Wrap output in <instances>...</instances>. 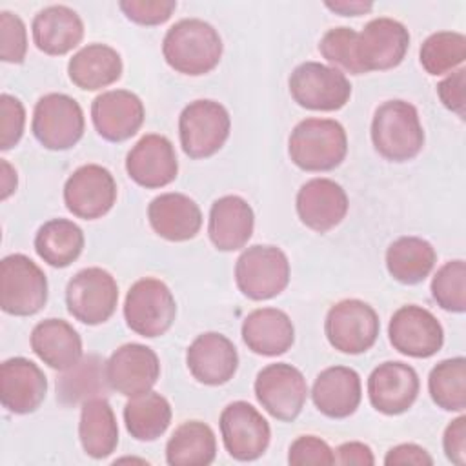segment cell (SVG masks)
I'll list each match as a JSON object with an SVG mask.
<instances>
[{
  "label": "cell",
  "instance_id": "7a4b0ae2",
  "mask_svg": "<svg viewBox=\"0 0 466 466\" xmlns=\"http://www.w3.org/2000/svg\"><path fill=\"white\" fill-rule=\"evenodd\" d=\"M288 151L291 162L304 171H329L346 158L348 137L337 120L306 118L293 127Z\"/></svg>",
  "mask_w": 466,
  "mask_h": 466
},
{
  "label": "cell",
  "instance_id": "f546056e",
  "mask_svg": "<svg viewBox=\"0 0 466 466\" xmlns=\"http://www.w3.org/2000/svg\"><path fill=\"white\" fill-rule=\"evenodd\" d=\"M67 73L76 87L96 91L122 76V58L106 44H89L71 56Z\"/></svg>",
  "mask_w": 466,
  "mask_h": 466
},
{
  "label": "cell",
  "instance_id": "cb8c5ba5",
  "mask_svg": "<svg viewBox=\"0 0 466 466\" xmlns=\"http://www.w3.org/2000/svg\"><path fill=\"white\" fill-rule=\"evenodd\" d=\"M360 377L353 368L331 366L322 370L311 388L315 408L329 419H346L360 404Z\"/></svg>",
  "mask_w": 466,
  "mask_h": 466
},
{
  "label": "cell",
  "instance_id": "44dd1931",
  "mask_svg": "<svg viewBox=\"0 0 466 466\" xmlns=\"http://www.w3.org/2000/svg\"><path fill=\"white\" fill-rule=\"evenodd\" d=\"M47 379L29 359L13 357L0 366V400L11 413L25 415L40 408L46 399Z\"/></svg>",
  "mask_w": 466,
  "mask_h": 466
},
{
  "label": "cell",
  "instance_id": "83f0119b",
  "mask_svg": "<svg viewBox=\"0 0 466 466\" xmlns=\"http://www.w3.org/2000/svg\"><path fill=\"white\" fill-rule=\"evenodd\" d=\"M33 42L51 56H60L75 49L84 36V24L76 11L67 5H49L33 18Z\"/></svg>",
  "mask_w": 466,
  "mask_h": 466
},
{
  "label": "cell",
  "instance_id": "30bf717a",
  "mask_svg": "<svg viewBox=\"0 0 466 466\" xmlns=\"http://www.w3.org/2000/svg\"><path fill=\"white\" fill-rule=\"evenodd\" d=\"M379 329L377 311L359 299H346L333 304L324 322L328 342L340 353L350 355L368 351L375 344Z\"/></svg>",
  "mask_w": 466,
  "mask_h": 466
},
{
  "label": "cell",
  "instance_id": "3957f363",
  "mask_svg": "<svg viewBox=\"0 0 466 466\" xmlns=\"http://www.w3.org/2000/svg\"><path fill=\"white\" fill-rule=\"evenodd\" d=\"M371 142L377 153L391 162L417 157L424 146V131L415 106L404 100L379 106L371 120Z\"/></svg>",
  "mask_w": 466,
  "mask_h": 466
},
{
  "label": "cell",
  "instance_id": "5b68a950",
  "mask_svg": "<svg viewBox=\"0 0 466 466\" xmlns=\"http://www.w3.org/2000/svg\"><path fill=\"white\" fill-rule=\"evenodd\" d=\"M235 280L242 295L268 300L280 295L289 282V262L277 246H249L235 264Z\"/></svg>",
  "mask_w": 466,
  "mask_h": 466
},
{
  "label": "cell",
  "instance_id": "8fae6325",
  "mask_svg": "<svg viewBox=\"0 0 466 466\" xmlns=\"http://www.w3.org/2000/svg\"><path fill=\"white\" fill-rule=\"evenodd\" d=\"M116 280L102 268H86L67 282V311L82 324L96 326L109 320L116 309Z\"/></svg>",
  "mask_w": 466,
  "mask_h": 466
},
{
  "label": "cell",
  "instance_id": "2e32d148",
  "mask_svg": "<svg viewBox=\"0 0 466 466\" xmlns=\"http://www.w3.org/2000/svg\"><path fill=\"white\" fill-rule=\"evenodd\" d=\"M160 377L157 353L144 344L129 342L111 353L106 362V380L124 397H138L151 391Z\"/></svg>",
  "mask_w": 466,
  "mask_h": 466
},
{
  "label": "cell",
  "instance_id": "5bb4252c",
  "mask_svg": "<svg viewBox=\"0 0 466 466\" xmlns=\"http://www.w3.org/2000/svg\"><path fill=\"white\" fill-rule=\"evenodd\" d=\"M220 433L226 451L237 461H255L269 446L271 428L262 413L246 400L228 404L220 413Z\"/></svg>",
  "mask_w": 466,
  "mask_h": 466
},
{
  "label": "cell",
  "instance_id": "ab89813d",
  "mask_svg": "<svg viewBox=\"0 0 466 466\" xmlns=\"http://www.w3.org/2000/svg\"><path fill=\"white\" fill-rule=\"evenodd\" d=\"M27 53V31L22 18L11 11L0 13V58L22 64Z\"/></svg>",
  "mask_w": 466,
  "mask_h": 466
},
{
  "label": "cell",
  "instance_id": "836d02e7",
  "mask_svg": "<svg viewBox=\"0 0 466 466\" xmlns=\"http://www.w3.org/2000/svg\"><path fill=\"white\" fill-rule=\"evenodd\" d=\"M35 249L49 266L67 268L84 249V231L73 220L53 218L38 229Z\"/></svg>",
  "mask_w": 466,
  "mask_h": 466
},
{
  "label": "cell",
  "instance_id": "1f68e13d",
  "mask_svg": "<svg viewBox=\"0 0 466 466\" xmlns=\"http://www.w3.org/2000/svg\"><path fill=\"white\" fill-rule=\"evenodd\" d=\"M437 253L420 237H400L386 249L388 273L400 284H419L433 269Z\"/></svg>",
  "mask_w": 466,
  "mask_h": 466
},
{
  "label": "cell",
  "instance_id": "ffe728a7",
  "mask_svg": "<svg viewBox=\"0 0 466 466\" xmlns=\"http://www.w3.org/2000/svg\"><path fill=\"white\" fill-rule=\"evenodd\" d=\"M144 104L127 89H111L91 104V120L98 135L109 142L131 138L144 124Z\"/></svg>",
  "mask_w": 466,
  "mask_h": 466
},
{
  "label": "cell",
  "instance_id": "d4e9b609",
  "mask_svg": "<svg viewBox=\"0 0 466 466\" xmlns=\"http://www.w3.org/2000/svg\"><path fill=\"white\" fill-rule=\"evenodd\" d=\"M147 218L153 231L171 242L193 238L202 226L198 204L182 193H162L147 206Z\"/></svg>",
  "mask_w": 466,
  "mask_h": 466
},
{
  "label": "cell",
  "instance_id": "8992f818",
  "mask_svg": "<svg viewBox=\"0 0 466 466\" xmlns=\"http://www.w3.org/2000/svg\"><path fill=\"white\" fill-rule=\"evenodd\" d=\"M177 315L175 297L169 288L153 277L137 280L124 302V317L131 331L140 337L155 339L164 335Z\"/></svg>",
  "mask_w": 466,
  "mask_h": 466
},
{
  "label": "cell",
  "instance_id": "f35d334b",
  "mask_svg": "<svg viewBox=\"0 0 466 466\" xmlns=\"http://www.w3.org/2000/svg\"><path fill=\"white\" fill-rule=\"evenodd\" d=\"M355 40H357L355 29L333 27L322 36L319 44V51L328 62L342 67L351 75H360V69L355 58Z\"/></svg>",
  "mask_w": 466,
  "mask_h": 466
},
{
  "label": "cell",
  "instance_id": "e575fe53",
  "mask_svg": "<svg viewBox=\"0 0 466 466\" xmlns=\"http://www.w3.org/2000/svg\"><path fill=\"white\" fill-rule=\"evenodd\" d=\"M124 422L137 441H155L171 422V406L157 391L131 397L124 406Z\"/></svg>",
  "mask_w": 466,
  "mask_h": 466
},
{
  "label": "cell",
  "instance_id": "9c48e42d",
  "mask_svg": "<svg viewBox=\"0 0 466 466\" xmlns=\"http://www.w3.org/2000/svg\"><path fill=\"white\" fill-rule=\"evenodd\" d=\"M84 126L82 107L69 95L49 93L35 106L31 129L35 138L47 149L64 151L73 147L82 138Z\"/></svg>",
  "mask_w": 466,
  "mask_h": 466
},
{
  "label": "cell",
  "instance_id": "bcb514c9",
  "mask_svg": "<svg viewBox=\"0 0 466 466\" xmlns=\"http://www.w3.org/2000/svg\"><path fill=\"white\" fill-rule=\"evenodd\" d=\"M384 464L388 466H399V464H417V466H430L433 464L431 455L419 444L406 442L391 448L386 457Z\"/></svg>",
  "mask_w": 466,
  "mask_h": 466
},
{
  "label": "cell",
  "instance_id": "ac0fdd59",
  "mask_svg": "<svg viewBox=\"0 0 466 466\" xmlns=\"http://www.w3.org/2000/svg\"><path fill=\"white\" fill-rule=\"evenodd\" d=\"M126 171L142 187L157 189L171 184L178 173L177 153L164 135H144L126 157Z\"/></svg>",
  "mask_w": 466,
  "mask_h": 466
},
{
  "label": "cell",
  "instance_id": "681fc988",
  "mask_svg": "<svg viewBox=\"0 0 466 466\" xmlns=\"http://www.w3.org/2000/svg\"><path fill=\"white\" fill-rule=\"evenodd\" d=\"M2 166V200H5L16 189V171L11 167L7 160H0Z\"/></svg>",
  "mask_w": 466,
  "mask_h": 466
},
{
  "label": "cell",
  "instance_id": "4fadbf2b",
  "mask_svg": "<svg viewBox=\"0 0 466 466\" xmlns=\"http://www.w3.org/2000/svg\"><path fill=\"white\" fill-rule=\"evenodd\" d=\"M410 47L408 29L388 16L370 20L355 40V58L362 73L397 67Z\"/></svg>",
  "mask_w": 466,
  "mask_h": 466
},
{
  "label": "cell",
  "instance_id": "60d3db41",
  "mask_svg": "<svg viewBox=\"0 0 466 466\" xmlns=\"http://www.w3.org/2000/svg\"><path fill=\"white\" fill-rule=\"evenodd\" d=\"M25 111L22 102L13 95H0V149L7 151L18 144L24 135Z\"/></svg>",
  "mask_w": 466,
  "mask_h": 466
},
{
  "label": "cell",
  "instance_id": "ba28073f",
  "mask_svg": "<svg viewBox=\"0 0 466 466\" xmlns=\"http://www.w3.org/2000/svg\"><path fill=\"white\" fill-rule=\"evenodd\" d=\"M293 100L311 111H337L351 96V84L342 71L320 62H304L289 75Z\"/></svg>",
  "mask_w": 466,
  "mask_h": 466
},
{
  "label": "cell",
  "instance_id": "f1b7e54d",
  "mask_svg": "<svg viewBox=\"0 0 466 466\" xmlns=\"http://www.w3.org/2000/svg\"><path fill=\"white\" fill-rule=\"evenodd\" d=\"M242 340L257 355L277 357L291 348L295 328L282 309L260 308L244 319Z\"/></svg>",
  "mask_w": 466,
  "mask_h": 466
},
{
  "label": "cell",
  "instance_id": "ee69618b",
  "mask_svg": "<svg viewBox=\"0 0 466 466\" xmlns=\"http://www.w3.org/2000/svg\"><path fill=\"white\" fill-rule=\"evenodd\" d=\"M466 69H457L437 86V93L444 107L464 118L466 106Z\"/></svg>",
  "mask_w": 466,
  "mask_h": 466
},
{
  "label": "cell",
  "instance_id": "277c9868",
  "mask_svg": "<svg viewBox=\"0 0 466 466\" xmlns=\"http://www.w3.org/2000/svg\"><path fill=\"white\" fill-rule=\"evenodd\" d=\"M47 300L46 273L25 255L13 253L0 262V306L5 313L29 317Z\"/></svg>",
  "mask_w": 466,
  "mask_h": 466
},
{
  "label": "cell",
  "instance_id": "e0dca14e",
  "mask_svg": "<svg viewBox=\"0 0 466 466\" xmlns=\"http://www.w3.org/2000/svg\"><path fill=\"white\" fill-rule=\"evenodd\" d=\"M391 346L408 357L428 359L444 342V331L437 317L426 308L410 304L399 308L388 326Z\"/></svg>",
  "mask_w": 466,
  "mask_h": 466
},
{
  "label": "cell",
  "instance_id": "484cf974",
  "mask_svg": "<svg viewBox=\"0 0 466 466\" xmlns=\"http://www.w3.org/2000/svg\"><path fill=\"white\" fill-rule=\"evenodd\" d=\"M255 215L251 206L237 195H226L209 209L208 235L220 251H235L248 244L253 235Z\"/></svg>",
  "mask_w": 466,
  "mask_h": 466
},
{
  "label": "cell",
  "instance_id": "74e56055",
  "mask_svg": "<svg viewBox=\"0 0 466 466\" xmlns=\"http://www.w3.org/2000/svg\"><path fill=\"white\" fill-rule=\"evenodd\" d=\"M431 297L446 311L462 313L466 309V264L450 260L441 266L431 280Z\"/></svg>",
  "mask_w": 466,
  "mask_h": 466
},
{
  "label": "cell",
  "instance_id": "d6986e66",
  "mask_svg": "<svg viewBox=\"0 0 466 466\" xmlns=\"http://www.w3.org/2000/svg\"><path fill=\"white\" fill-rule=\"evenodd\" d=\"M419 395V375L404 362L388 360L379 364L368 379L371 406L384 415H399L411 408Z\"/></svg>",
  "mask_w": 466,
  "mask_h": 466
},
{
  "label": "cell",
  "instance_id": "d590c367",
  "mask_svg": "<svg viewBox=\"0 0 466 466\" xmlns=\"http://www.w3.org/2000/svg\"><path fill=\"white\" fill-rule=\"evenodd\" d=\"M431 400L446 411H462L466 408V360L453 357L441 360L428 377Z\"/></svg>",
  "mask_w": 466,
  "mask_h": 466
},
{
  "label": "cell",
  "instance_id": "52a82bcc",
  "mask_svg": "<svg viewBox=\"0 0 466 466\" xmlns=\"http://www.w3.org/2000/svg\"><path fill=\"white\" fill-rule=\"evenodd\" d=\"M231 118L215 100H193L178 116L180 146L189 158H208L228 140Z\"/></svg>",
  "mask_w": 466,
  "mask_h": 466
},
{
  "label": "cell",
  "instance_id": "9a60e30c",
  "mask_svg": "<svg viewBox=\"0 0 466 466\" xmlns=\"http://www.w3.org/2000/svg\"><path fill=\"white\" fill-rule=\"evenodd\" d=\"M116 200V182L109 169L98 164L80 166L64 186L66 208L78 218L104 217Z\"/></svg>",
  "mask_w": 466,
  "mask_h": 466
},
{
  "label": "cell",
  "instance_id": "7dc6e473",
  "mask_svg": "<svg viewBox=\"0 0 466 466\" xmlns=\"http://www.w3.org/2000/svg\"><path fill=\"white\" fill-rule=\"evenodd\" d=\"M335 462L337 464H359V466H371L375 462L373 451L364 442H344L335 450Z\"/></svg>",
  "mask_w": 466,
  "mask_h": 466
},
{
  "label": "cell",
  "instance_id": "b9f144b4",
  "mask_svg": "<svg viewBox=\"0 0 466 466\" xmlns=\"http://www.w3.org/2000/svg\"><path fill=\"white\" fill-rule=\"evenodd\" d=\"M118 5L131 22L140 25L164 24L177 9L175 0H122Z\"/></svg>",
  "mask_w": 466,
  "mask_h": 466
},
{
  "label": "cell",
  "instance_id": "7402d4cb",
  "mask_svg": "<svg viewBox=\"0 0 466 466\" xmlns=\"http://www.w3.org/2000/svg\"><path fill=\"white\" fill-rule=\"evenodd\" d=\"M348 195L331 178H311L297 193V213L304 226L326 233L339 226L348 213Z\"/></svg>",
  "mask_w": 466,
  "mask_h": 466
},
{
  "label": "cell",
  "instance_id": "f6af8a7d",
  "mask_svg": "<svg viewBox=\"0 0 466 466\" xmlns=\"http://www.w3.org/2000/svg\"><path fill=\"white\" fill-rule=\"evenodd\" d=\"M442 446L446 457L453 462L462 466L466 462V417L461 415L451 420L442 437Z\"/></svg>",
  "mask_w": 466,
  "mask_h": 466
},
{
  "label": "cell",
  "instance_id": "4dcf8cb0",
  "mask_svg": "<svg viewBox=\"0 0 466 466\" xmlns=\"http://www.w3.org/2000/svg\"><path fill=\"white\" fill-rule=\"evenodd\" d=\"M78 437L84 451L93 459H104L116 450L118 426L113 408L106 399L84 402L78 422Z\"/></svg>",
  "mask_w": 466,
  "mask_h": 466
},
{
  "label": "cell",
  "instance_id": "d6a6232c",
  "mask_svg": "<svg viewBox=\"0 0 466 466\" xmlns=\"http://www.w3.org/2000/svg\"><path fill=\"white\" fill-rule=\"evenodd\" d=\"M217 439L200 420L180 424L166 444V461L171 466H208L215 461Z\"/></svg>",
  "mask_w": 466,
  "mask_h": 466
},
{
  "label": "cell",
  "instance_id": "7bdbcfd3",
  "mask_svg": "<svg viewBox=\"0 0 466 466\" xmlns=\"http://www.w3.org/2000/svg\"><path fill=\"white\" fill-rule=\"evenodd\" d=\"M288 462L291 466L335 464V455L326 441H322L315 435H302L291 442L289 453H288Z\"/></svg>",
  "mask_w": 466,
  "mask_h": 466
},
{
  "label": "cell",
  "instance_id": "c3c4849f",
  "mask_svg": "<svg viewBox=\"0 0 466 466\" xmlns=\"http://www.w3.org/2000/svg\"><path fill=\"white\" fill-rule=\"evenodd\" d=\"M326 7L342 16H359L373 9L371 2H326Z\"/></svg>",
  "mask_w": 466,
  "mask_h": 466
},
{
  "label": "cell",
  "instance_id": "8d00e7d4",
  "mask_svg": "<svg viewBox=\"0 0 466 466\" xmlns=\"http://www.w3.org/2000/svg\"><path fill=\"white\" fill-rule=\"evenodd\" d=\"M419 58L430 75L450 73L466 60V36L455 31L433 33L422 42Z\"/></svg>",
  "mask_w": 466,
  "mask_h": 466
},
{
  "label": "cell",
  "instance_id": "603a6c76",
  "mask_svg": "<svg viewBox=\"0 0 466 466\" xmlns=\"http://www.w3.org/2000/svg\"><path fill=\"white\" fill-rule=\"evenodd\" d=\"M186 362L191 375L208 386H220L233 379L238 368L235 344L222 333L208 331L198 335L187 348Z\"/></svg>",
  "mask_w": 466,
  "mask_h": 466
},
{
  "label": "cell",
  "instance_id": "7c38bea8",
  "mask_svg": "<svg viewBox=\"0 0 466 466\" xmlns=\"http://www.w3.org/2000/svg\"><path fill=\"white\" fill-rule=\"evenodd\" d=\"M255 397L273 419L291 422L304 408L308 384L299 368L275 362L258 371L255 379Z\"/></svg>",
  "mask_w": 466,
  "mask_h": 466
},
{
  "label": "cell",
  "instance_id": "4316f807",
  "mask_svg": "<svg viewBox=\"0 0 466 466\" xmlns=\"http://www.w3.org/2000/svg\"><path fill=\"white\" fill-rule=\"evenodd\" d=\"M31 350L49 368L67 371L82 359V339L69 322L46 319L31 331Z\"/></svg>",
  "mask_w": 466,
  "mask_h": 466
},
{
  "label": "cell",
  "instance_id": "6da1fadb",
  "mask_svg": "<svg viewBox=\"0 0 466 466\" xmlns=\"http://www.w3.org/2000/svg\"><path fill=\"white\" fill-rule=\"evenodd\" d=\"M162 55L177 73L206 75L220 62L222 38L211 24L200 18H184L167 29L162 40Z\"/></svg>",
  "mask_w": 466,
  "mask_h": 466
}]
</instances>
